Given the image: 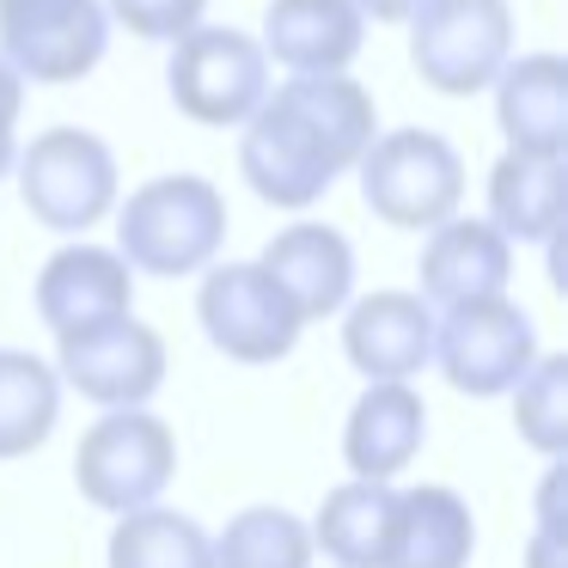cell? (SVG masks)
Listing matches in <instances>:
<instances>
[{
  "label": "cell",
  "mask_w": 568,
  "mask_h": 568,
  "mask_svg": "<svg viewBox=\"0 0 568 568\" xmlns=\"http://www.w3.org/2000/svg\"><path fill=\"white\" fill-rule=\"evenodd\" d=\"M379 135V104L348 74H294L270 87L239 135V172L270 209L306 214L331 196L336 178L361 165Z\"/></svg>",
  "instance_id": "1"
},
{
  "label": "cell",
  "mask_w": 568,
  "mask_h": 568,
  "mask_svg": "<svg viewBox=\"0 0 568 568\" xmlns=\"http://www.w3.org/2000/svg\"><path fill=\"white\" fill-rule=\"evenodd\" d=\"M226 245V196L196 172H165L148 178L116 202V257L129 275H202Z\"/></svg>",
  "instance_id": "2"
},
{
  "label": "cell",
  "mask_w": 568,
  "mask_h": 568,
  "mask_svg": "<svg viewBox=\"0 0 568 568\" xmlns=\"http://www.w3.org/2000/svg\"><path fill=\"white\" fill-rule=\"evenodd\" d=\"M13 172H19V202L31 209V221L62 239H87L123 202V172H116L111 141H99L92 129H74V123L31 135L19 148Z\"/></svg>",
  "instance_id": "3"
},
{
  "label": "cell",
  "mask_w": 568,
  "mask_h": 568,
  "mask_svg": "<svg viewBox=\"0 0 568 568\" xmlns=\"http://www.w3.org/2000/svg\"><path fill=\"white\" fill-rule=\"evenodd\" d=\"M361 202L397 233H434L465 202V160L434 129H385L355 165Z\"/></svg>",
  "instance_id": "4"
},
{
  "label": "cell",
  "mask_w": 568,
  "mask_h": 568,
  "mask_svg": "<svg viewBox=\"0 0 568 568\" xmlns=\"http://www.w3.org/2000/svg\"><path fill=\"white\" fill-rule=\"evenodd\" d=\"M178 470V434L153 409H104L74 446V489L99 514H141L160 507Z\"/></svg>",
  "instance_id": "5"
},
{
  "label": "cell",
  "mask_w": 568,
  "mask_h": 568,
  "mask_svg": "<svg viewBox=\"0 0 568 568\" xmlns=\"http://www.w3.org/2000/svg\"><path fill=\"white\" fill-rule=\"evenodd\" d=\"M165 92L196 129H245L257 104L270 99V55L257 50L251 31L202 19L196 31L172 43Z\"/></svg>",
  "instance_id": "6"
},
{
  "label": "cell",
  "mask_w": 568,
  "mask_h": 568,
  "mask_svg": "<svg viewBox=\"0 0 568 568\" xmlns=\"http://www.w3.org/2000/svg\"><path fill=\"white\" fill-rule=\"evenodd\" d=\"M514 62V13L507 0H422L409 13V68L446 99L489 92Z\"/></svg>",
  "instance_id": "7"
},
{
  "label": "cell",
  "mask_w": 568,
  "mask_h": 568,
  "mask_svg": "<svg viewBox=\"0 0 568 568\" xmlns=\"http://www.w3.org/2000/svg\"><path fill=\"white\" fill-rule=\"evenodd\" d=\"M111 50L104 0H0V62L31 87H74Z\"/></svg>",
  "instance_id": "8"
},
{
  "label": "cell",
  "mask_w": 568,
  "mask_h": 568,
  "mask_svg": "<svg viewBox=\"0 0 568 568\" xmlns=\"http://www.w3.org/2000/svg\"><path fill=\"white\" fill-rule=\"evenodd\" d=\"M538 355V324L519 300H477L434 318V361L465 397H507Z\"/></svg>",
  "instance_id": "9"
},
{
  "label": "cell",
  "mask_w": 568,
  "mask_h": 568,
  "mask_svg": "<svg viewBox=\"0 0 568 568\" xmlns=\"http://www.w3.org/2000/svg\"><path fill=\"white\" fill-rule=\"evenodd\" d=\"M202 336L239 367H270L287 361L300 343V312L287 306V294L263 275V263H209L196 294Z\"/></svg>",
  "instance_id": "10"
},
{
  "label": "cell",
  "mask_w": 568,
  "mask_h": 568,
  "mask_svg": "<svg viewBox=\"0 0 568 568\" xmlns=\"http://www.w3.org/2000/svg\"><path fill=\"white\" fill-rule=\"evenodd\" d=\"M55 379L74 385L99 409H148V397L165 385V336L153 324L111 318L99 331H80L55 343Z\"/></svg>",
  "instance_id": "11"
},
{
  "label": "cell",
  "mask_w": 568,
  "mask_h": 568,
  "mask_svg": "<svg viewBox=\"0 0 568 568\" xmlns=\"http://www.w3.org/2000/svg\"><path fill=\"white\" fill-rule=\"evenodd\" d=\"M343 355L367 385H409L434 361V306L409 287H379L343 306Z\"/></svg>",
  "instance_id": "12"
},
{
  "label": "cell",
  "mask_w": 568,
  "mask_h": 568,
  "mask_svg": "<svg viewBox=\"0 0 568 568\" xmlns=\"http://www.w3.org/2000/svg\"><path fill=\"white\" fill-rule=\"evenodd\" d=\"M129 312H135V275L111 245L74 239L38 270V318L55 343L99 331L111 318H129Z\"/></svg>",
  "instance_id": "13"
},
{
  "label": "cell",
  "mask_w": 568,
  "mask_h": 568,
  "mask_svg": "<svg viewBox=\"0 0 568 568\" xmlns=\"http://www.w3.org/2000/svg\"><path fill=\"white\" fill-rule=\"evenodd\" d=\"M422 300L440 312L453 306H477V300H507V282H514V245L495 233L489 221H440L428 239H422Z\"/></svg>",
  "instance_id": "14"
},
{
  "label": "cell",
  "mask_w": 568,
  "mask_h": 568,
  "mask_svg": "<svg viewBox=\"0 0 568 568\" xmlns=\"http://www.w3.org/2000/svg\"><path fill=\"white\" fill-rule=\"evenodd\" d=\"M263 275L287 294L300 324L336 318L355 300V245L324 221H294L263 245Z\"/></svg>",
  "instance_id": "15"
},
{
  "label": "cell",
  "mask_w": 568,
  "mask_h": 568,
  "mask_svg": "<svg viewBox=\"0 0 568 568\" xmlns=\"http://www.w3.org/2000/svg\"><path fill=\"white\" fill-rule=\"evenodd\" d=\"M495 129L507 135V153L526 160H562L568 153V62L550 50L519 55L495 74Z\"/></svg>",
  "instance_id": "16"
},
{
  "label": "cell",
  "mask_w": 568,
  "mask_h": 568,
  "mask_svg": "<svg viewBox=\"0 0 568 568\" xmlns=\"http://www.w3.org/2000/svg\"><path fill=\"white\" fill-rule=\"evenodd\" d=\"M367 43V19L355 0H270L257 50L287 74H348Z\"/></svg>",
  "instance_id": "17"
},
{
  "label": "cell",
  "mask_w": 568,
  "mask_h": 568,
  "mask_svg": "<svg viewBox=\"0 0 568 568\" xmlns=\"http://www.w3.org/2000/svg\"><path fill=\"white\" fill-rule=\"evenodd\" d=\"M428 440V404L416 385H367L343 422V458L355 483H392L397 470L416 465Z\"/></svg>",
  "instance_id": "18"
},
{
  "label": "cell",
  "mask_w": 568,
  "mask_h": 568,
  "mask_svg": "<svg viewBox=\"0 0 568 568\" xmlns=\"http://www.w3.org/2000/svg\"><path fill=\"white\" fill-rule=\"evenodd\" d=\"M470 556H477V519H470L465 495L446 483L397 489L385 568H470Z\"/></svg>",
  "instance_id": "19"
},
{
  "label": "cell",
  "mask_w": 568,
  "mask_h": 568,
  "mask_svg": "<svg viewBox=\"0 0 568 568\" xmlns=\"http://www.w3.org/2000/svg\"><path fill=\"white\" fill-rule=\"evenodd\" d=\"M568 209V165L501 153L489 172V226L507 245H556Z\"/></svg>",
  "instance_id": "20"
},
{
  "label": "cell",
  "mask_w": 568,
  "mask_h": 568,
  "mask_svg": "<svg viewBox=\"0 0 568 568\" xmlns=\"http://www.w3.org/2000/svg\"><path fill=\"white\" fill-rule=\"evenodd\" d=\"M392 514L397 489L392 483H336L324 495L318 519H312V550H324L331 568H385V544H392Z\"/></svg>",
  "instance_id": "21"
},
{
  "label": "cell",
  "mask_w": 568,
  "mask_h": 568,
  "mask_svg": "<svg viewBox=\"0 0 568 568\" xmlns=\"http://www.w3.org/2000/svg\"><path fill=\"white\" fill-rule=\"evenodd\" d=\"M55 416H62L55 367L31 348H0V465L38 453L55 434Z\"/></svg>",
  "instance_id": "22"
},
{
  "label": "cell",
  "mask_w": 568,
  "mask_h": 568,
  "mask_svg": "<svg viewBox=\"0 0 568 568\" xmlns=\"http://www.w3.org/2000/svg\"><path fill=\"white\" fill-rule=\"evenodd\" d=\"M104 556H111V568H214V544L202 531V519L178 514V507L123 514Z\"/></svg>",
  "instance_id": "23"
},
{
  "label": "cell",
  "mask_w": 568,
  "mask_h": 568,
  "mask_svg": "<svg viewBox=\"0 0 568 568\" xmlns=\"http://www.w3.org/2000/svg\"><path fill=\"white\" fill-rule=\"evenodd\" d=\"M209 544L214 568H312V531L287 507H245Z\"/></svg>",
  "instance_id": "24"
},
{
  "label": "cell",
  "mask_w": 568,
  "mask_h": 568,
  "mask_svg": "<svg viewBox=\"0 0 568 568\" xmlns=\"http://www.w3.org/2000/svg\"><path fill=\"white\" fill-rule=\"evenodd\" d=\"M507 397H514L519 440L544 458H562L568 453V355H538L531 373Z\"/></svg>",
  "instance_id": "25"
},
{
  "label": "cell",
  "mask_w": 568,
  "mask_h": 568,
  "mask_svg": "<svg viewBox=\"0 0 568 568\" xmlns=\"http://www.w3.org/2000/svg\"><path fill=\"white\" fill-rule=\"evenodd\" d=\"M202 13H209V0H104V19H116L148 43H178L184 31L202 26Z\"/></svg>",
  "instance_id": "26"
},
{
  "label": "cell",
  "mask_w": 568,
  "mask_h": 568,
  "mask_svg": "<svg viewBox=\"0 0 568 568\" xmlns=\"http://www.w3.org/2000/svg\"><path fill=\"white\" fill-rule=\"evenodd\" d=\"M19 111H26V80L0 62V178H13L19 160Z\"/></svg>",
  "instance_id": "27"
},
{
  "label": "cell",
  "mask_w": 568,
  "mask_h": 568,
  "mask_svg": "<svg viewBox=\"0 0 568 568\" xmlns=\"http://www.w3.org/2000/svg\"><path fill=\"white\" fill-rule=\"evenodd\" d=\"M526 568H568V538L531 531V544H526Z\"/></svg>",
  "instance_id": "28"
},
{
  "label": "cell",
  "mask_w": 568,
  "mask_h": 568,
  "mask_svg": "<svg viewBox=\"0 0 568 568\" xmlns=\"http://www.w3.org/2000/svg\"><path fill=\"white\" fill-rule=\"evenodd\" d=\"M361 19H379V26H409V13H416L422 0H355Z\"/></svg>",
  "instance_id": "29"
}]
</instances>
